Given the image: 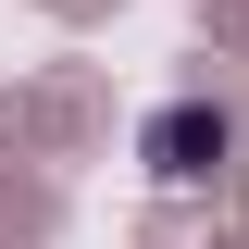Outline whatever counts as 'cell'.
Here are the masks:
<instances>
[{"mask_svg":"<svg viewBox=\"0 0 249 249\" xmlns=\"http://www.w3.org/2000/svg\"><path fill=\"white\" fill-rule=\"evenodd\" d=\"M137 162H150L162 187H212L224 162H237V112H224V100H162L150 137H137Z\"/></svg>","mask_w":249,"mask_h":249,"instance_id":"6da1fadb","label":"cell"}]
</instances>
